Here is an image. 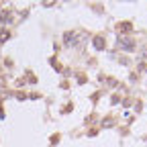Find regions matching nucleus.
Wrapping results in <instances>:
<instances>
[{"instance_id": "obj_1", "label": "nucleus", "mask_w": 147, "mask_h": 147, "mask_svg": "<svg viewBox=\"0 0 147 147\" xmlns=\"http://www.w3.org/2000/svg\"><path fill=\"white\" fill-rule=\"evenodd\" d=\"M117 45L123 49V51H135V41L131 37H119L117 39Z\"/></svg>"}, {"instance_id": "obj_4", "label": "nucleus", "mask_w": 147, "mask_h": 147, "mask_svg": "<svg viewBox=\"0 0 147 147\" xmlns=\"http://www.w3.org/2000/svg\"><path fill=\"white\" fill-rule=\"evenodd\" d=\"M94 47L96 49H104V39H102V37H96V39H94Z\"/></svg>"}, {"instance_id": "obj_5", "label": "nucleus", "mask_w": 147, "mask_h": 147, "mask_svg": "<svg viewBox=\"0 0 147 147\" xmlns=\"http://www.w3.org/2000/svg\"><path fill=\"white\" fill-rule=\"evenodd\" d=\"M8 37H10V35H8V31H6V29H0V43H4Z\"/></svg>"}, {"instance_id": "obj_2", "label": "nucleus", "mask_w": 147, "mask_h": 147, "mask_svg": "<svg viewBox=\"0 0 147 147\" xmlns=\"http://www.w3.org/2000/svg\"><path fill=\"white\" fill-rule=\"evenodd\" d=\"M63 43L67 45V47H76L80 41H78V33H74V31H69V33H65L63 35Z\"/></svg>"}, {"instance_id": "obj_3", "label": "nucleus", "mask_w": 147, "mask_h": 147, "mask_svg": "<svg viewBox=\"0 0 147 147\" xmlns=\"http://www.w3.org/2000/svg\"><path fill=\"white\" fill-rule=\"evenodd\" d=\"M0 21H2V23H12V14L10 12H2V14H0Z\"/></svg>"}]
</instances>
